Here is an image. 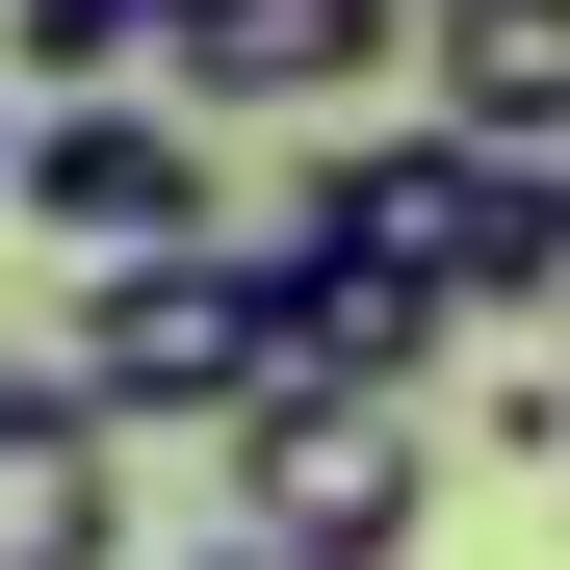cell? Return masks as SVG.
<instances>
[{
  "label": "cell",
  "instance_id": "obj_1",
  "mask_svg": "<svg viewBox=\"0 0 570 570\" xmlns=\"http://www.w3.org/2000/svg\"><path fill=\"white\" fill-rule=\"evenodd\" d=\"M52 363H78L130 441H234V415L285 390V259H259V234H208V259H78Z\"/></svg>",
  "mask_w": 570,
  "mask_h": 570
},
{
  "label": "cell",
  "instance_id": "obj_2",
  "mask_svg": "<svg viewBox=\"0 0 570 570\" xmlns=\"http://www.w3.org/2000/svg\"><path fill=\"white\" fill-rule=\"evenodd\" d=\"M0 208H27V259L78 285V259H208V234H259L234 208V130L208 105H27V156H0Z\"/></svg>",
  "mask_w": 570,
  "mask_h": 570
},
{
  "label": "cell",
  "instance_id": "obj_3",
  "mask_svg": "<svg viewBox=\"0 0 570 570\" xmlns=\"http://www.w3.org/2000/svg\"><path fill=\"white\" fill-rule=\"evenodd\" d=\"M234 519L285 544V570H415V519H441V441H415V390H285L234 415Z\"/></svg>",
  "mask_w": 570,
  "mask_h": 570
},
{
  "label": "cell",
  "instance_id": "obj_4",
  "mask_svg": "<svg viewBox=\"0 0 570 570\" xmlns=\"http://www.w3.org/2000/svg\"><path fill=\"white\" fill-rule=\"evenodd\" d=\"M363 78H415V0H181L156 105H208V130H337Z\"/></svg>",
  "mask_w": 570,
  "mask_h": 570
},
{
  "label": "cell",
  "instance_id": "obj_5",
  "mask_svg": "<svg viewBox=\"0 0 570 570\" xmlns=\"http://www.w3.org/2000/svg\"><path fill=\"white\" fill-rule=\"evenodd\" d=\"M0 570H130V415L78 363H0Z\"/></svg>",
  "mask_w": 570,
  "mask_h": 570
},
{
  "label": "cell",
  "instance_id": "obj_6",
  "mask_svg": "<svg viewBox=\"0 0 570 570\" xmlns=\"http://www.w3.org/2000/svg\"><path fill=\"white\" fill-rule=\"evenodd\" d=\"M415 78H441V130L570 156V0H415Z\"/></svg>",
  "mask_w": 570,
  "mask_h": 570
},
{
  "label": "cell",
  "instance_id": "obj_7",
  "mask_svg": "<svg viewBox=\"0 0 570 570\" xmlns=\"http://www.w3.org/2000/svg\"><path fill=\"white\" fill-rule=\"evenodd\" d=\"M156 52H181L156 0H0V78H27V105H130Z\"/></svg>",
  "mask_w": 570,
  "mask_h": 570
},
{
  "label": "cell",
  "instance_id": "obj_8",
  "mask_svg": "<svg viewBox=\"0 0 570 570\" xmlns=\"http://www.w3.org/2000/svg\"><path fill=\"white\" fill-rule=\"evenodd\" d=\"M208 570H285V544H259V519H234V544H208Z\"/></svg>",
  "mask_w": 570,
  "mask_h": 570
},
{
  "label": "cell",
  "instance_id": "obj_9",
  "mask_svg": "<svg viewBox=\"0 0 570 570\" xmlns=\"http://www.w3.org/2000/svg\"><path fill=\"white\" fill-rule=\"evenodd\" d=\"M0 156H27V105H0Z\"/></svg>",
  "mask_w": 570,
  "mask_h": 570
},
{
  "label": "cell",
  "instance_id": "obj_10",
  "mask_svg": "<svg viewBox=\"0 0 570 570\" xmlns=\"http://www.w3.org/2000/svg\"><path fill=\"white\" fill-rule=\"evenodd\" d=\"M156 27H181V0H156Z\"/></svg>",
  "mask_w": 570,
  "mask_h": 570
},
{
  "label": "cell",
  "instance_id": "obj_11",
  "mask_svg": "<svg viewBox=\"0 0 570 570\" xmlns=\"http://www.w3.org/2000/svg\"><path fill=\"white\" fill-rule=\"evenodd\" d=\"M544 363H570V337H544Z\"/></svg>",
  "mask_w": 570,
  "mask_h": 570
}]
</instances>
